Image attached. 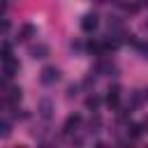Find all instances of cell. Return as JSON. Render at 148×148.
I'll return each instance as SVG.
<instances>
[{
    "instance_id": "cell-10",
    "label": "cell",
    "mask_w": 148,
    "mask_h": 148,
    "mask_svg": "<svg viewBox=\"0 0 148 148\" xmlns=\"http://www.w3.org/2000/svg\"><path fill=\"white\" fill-rule=\"evenodd\" d=\"M141 99H143V97H141V92H132V99H130V104H127V106H130V109H136V106L141 104Z\"/></svg>"
},
{
    "instance_id": "cell-3",
    "label": "cell",
    "mask_w": 148,
    "mask_h": 148,
    "mask_svg": "<svg viewBox=\"0 0 148 148\" xmlns=\"http://www.w3.org/2000/svg\"><path fill=\"white\" fill-rule=\"evenodd\" d=\"M118 102H120V88L113 86V88H109V92H106V104H109L111 109H116Z\"/></svg>"
},
{
    "instance_id": "cell-8",
    "label": "cell",
    "mask_w": 148,
    "mask_h": 148,
    "mask_svg": "<svg viewBox=\"0 0 148 148\" xmlns=\"http://www.w3.org/2000/svg\"><path fill=\"white\" fill-rule=\"evenodd\" d=\"M127 134H130V139H139V136L143 134V125L130 123V125H127Z\"/></svg>"
},
{
    "instance_id": "cell-2",
    "label": "cell",
    "mask_w": 148,
    "mask_h": 148,
    "mask_svg": "<svg viewBox=\"0 0 148 148\" xmlns=\"http://www.w3.org/2000/svg\"><path fill=\"white\" fill-rule=\"evenodd\" d=\"M97 25H99V18H97V14H86V16H83V21H81V28H83L86 32H92V30H97Z\"/></svg>"
},
{
    "instance_id": "cell-7",
    "label": "cell",
    "mask_w": 148,
    "mask_h": 148,
    "mask_svg": "<svg viewBox=\"0 0 148 148\" xmlns=\"http://www.w3.org/2000/svg\"><path fill=\"white\" fill-rule=\"evenodd\" d=\"M35 32H37V30H35V25L25 23V25H23V28L18 30V39H23V42H25V39H30V37L35 35Z\"/></svg>"
},
{
    "instance_id": "cell-14",
    "label": "cell",
    "mask_w": 148,
    "mask_h": 148,
    "mask_svg": "<svg viewBox=\"0 0 148 148\" xmlns=\"http://www.w3.org/2000/svg\"><path fill=\"white\" fill-rule=\"evenodd\" d=\"M7 134H9V123L2 120V136H7Z\"/></svg>"
},
{
    "instance_id": "cell-6",
    "label": "cell",
    "mask_w": 148,
    "mask_h": 148,
    "mask_svg": "<svg viewBox=\"0 0 148 148\" xmlns=\"http://www.w3.org/2000/svg\"><path fill=\"white\" fill-rule=\"evenodd\" d=\"M30 56L32 58H46L49 56V46L46 44H35V46H30Z\"/></svg>"
},
{
    "instance_id": "cell-1",
    "label": "cell",
    "mask_w": 148,
    "mask_h": 148,
    "mask_svg": "<svg viewBox=\"0 0 148 148\" xmlns=\"http://www.w3.org/2000/svg\"><path fill=\"white\" fill-rule=\"evenodd\" d=\"M39 79H42V83L49 86V83H56V81L60 79V72H58V67H44Z\"/></svg>"
},
{
    "instance_id": "cell-4",
    "label": "cell",
    "mask_w": 148,
    "mask_h": 148,
    "mask_svg": "<svg viewBox=\"0 0 148 148\" xmlns=\"http://www.w3.org/2000/svg\"><path fill=\"white\" fill-rule=\"evenodd\" d=\"M79 123H81V116H79V113H72V116L65 120V127H62V130H65V134H72V132L79 127Z\"/></svg>"
},
{
    "instance_id": "cell-12",
    "label": "cell",
    "mask_w": 148,
    "mask_h": 148,
    "mask_svg": "<svg viewBox=\"0 0 148 148\" xmlns=\"http://www.w3.org/2000/svg\"><path fill=\"white\" fill-rule=\"evenodd\" d=\"M9 60H14V58H12V46L5 44V46H2V62H9Z\"/></svg>"
},
{
    "instance_id": "cell-11",
    "label": "cell",
    "mask_w": 148,
    "mask_h": 148,
    "mask_svg": "<svg viewBox=\"0 0 148 148\" xmlns=\"http://www.w3.org/2000/svg\"><path fill=\"white\" fill-rule=\"evenodd\" d=\"M86 106H88V109H92V111H95V109H97V106H99V97H97V95H90V97H88V99H86Z\"/></svg>"
},
{
    "instance_id": "cell-5",
    "label": "cell",
    "mask_w": 148,
    "mask_h": 148,
    "mask_svg": "<svg viewBox=\"0 0 148 148\" xmlns=\"http://www.w3.org/2000/svg\"><path fill=\"white\" fill-rule=\"evenodd\" d=\"M5 99H7V104H12V106H16V102L21 99V88H7V95H5Z\"/></svg>"
},
{
    "instance_id": "cell-16",
    "label": "cell",
    "mask_w": 148,
    "mask_h": 148,
    "mask_svg": "<svg viewBox=\"0 0 148 148\" xmlns=\"http://www.w3.org/2000/svg\"><path fill=\"white\" fill-rule=\"evenodd\" d=\"M143 97H146V99H148V88H146V92H143Z\"/></svg>"
},
{
    "instance_id": "cell-9",
    "label": "cell",
    "mask_w": 148,
    "mask_h": 148,
    "mask_svg": "<svg viewBox=\"0 0 148 148\" xmlns=\"http://www.w3.org/2000/svg\"><path fill=\"white\" fill-rule=\"evenodd\" d=\"M16 69H18V65L14 62V60H9V62H5V81H9L14 74H16Z\"/></svg>"
},
{
    "instance_id": "cell-15",
    "label": "cell",
    "mask_w": 148,
    "mask_h": 148,
    "mask_svg": "<svg viewBox=\"0 0 148 148\" xmlns=\"http://www.w3.org/2000/svg\"><path fill=\"white\" fill-rule=\"evenodd\" d=\"M143 127H146V130H148V118H146V120H143Z\"/></svg>"
},
{
    "instance_id": "cell-13",
    "label": "cell",
    "mask_w": 148,
    "mask_h": 148,
    "mask_svg": "<svg viewBox=\"0 0 148 148\" xmlns=\"http://www.w3.org/2000/svg\"><path fill=\"white\" fill-rule=\"evenodd\" d=\"M39 113H42L44 118H51V104H49V102H42V104H39Z\"/></svg>"
}]
</instances>
